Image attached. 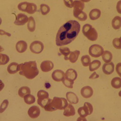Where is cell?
I'll list each match as a JSON object with an SVG mask.
<instances>
[{
  "mask_svg": "<svg viewBox=\"0 0 121 121\" xmlns=\"http://www.w3.org/2000/svg\"><path fill=\"white\" fill-rule=\"evenodd\" d=\"M80 30V24L76 20H70L60 28L56 38L58 47L69 44L77 37Z\"/></svg>",
  "mask_w": 121,
  "mask_h": 121,
  "instance_id": "6da1fadb",
  "label": "cell"
},
{
  "mask_svg": "<svg viewBox=\"0 0 121 121\" xmlns=\"http://www.w3.org/2000/svg\"><path fill=\"white\" fill-rule=\"evenodd\" d=\"M19 74L28 79L31 80L39 74V70L35 61H29L22 63L19 65Z\"/></svg>",
  "mask_w": 121,
  "mask_h": 121,
  "instance_id": "7a4b0ae2",
  "label": "cell"
},
{
  "mask_svg": "<svg viewBox=\"0 0 121 121\" xmlns=\"http://www.w3.org/2000/svg\"><path fill=\"white\" fill-rule=\"evenodd\" d=\"M68 105V101L65 98L54 97L53 99L49 98L43 108L47 112H54L57 109L63 110Z\"/></svg>",
  "mask_w": 121,
  "mask_h": 121,
  "instance_id": "3957f363",
  "label": "cell"
},
{
  "mask_svg": "<svg viewBox=\"0 0 121 121\" xmlns=\"http://www.w3.org/2000/svg\"><path fill=\"white\" fill-rule=\"evenodd\" d=\"M82 32L89 40L95 41L98 38V33L96 29L89 24H86L83 26Z\"/></svg>",
  "mask_w": 121,
  "mask_h": 121,
  "instance_id": "277c9868",
  "label": "cell"
},
{
  "mask_svg": "<svg viewBox=\"0 0 121 121\" xmlns=\"http://www.w3.org/2000/svg\"><path fill=\"white\" fill-rule=\"evenodd\" d=\"M18 8L19 10L26 12L29 14H35L37 11V6L35 4L27 2L19 4Z\"/></svg>",
  "mask_w": 121,
  "mask_h": 121,
  "instance_id": "5b68a950",
  "label": "cell"
},
{
  "mask_svg": "<svg viewBox=\"0 0 121 121\" xmlns=\"http://www.w3.org/2000/svg\"><path fill=\"white\" fill-rule=\"evenodd\" d=\"M104 52V48L99 44H93L89 49V55L93 58H99L103 55Z\"/></svg>",
  "mask_w": 121,
  "mask_h": 121,
  "instance_id": "8992f818",
  "label": "cell"
},
{
  "mask_svg": "<svg viewBox=\"0 0 121 121\" xmlns=\"http://www.w3.org/2000/svg\"><path fill=\"white\" fill-rule=\"evenodd\" d=\"M44 49V45L40 41H35L30 45V50L34 54H39Z\"/></svg>",
  "mask_w": 121,
  "mask_h": 121,
  "instance_id": "52a82bcc",
  "label": "cell"
},
{
  "mask_svg": "<svg viewBox=\"0 0 121 121\" xmlns=\"http://www.w3.org/2000/svg\"><path fill=\"white\" fill-rule=\"evenodd\" d=\"M29 18L27 15L24 14L19 13L16 16V20L14 22V24L18 26L25 25L28 21Z\"/></svg>",
  "mask_w": 121,
  "mask_h": 121,
  "instance_id": "ba28073f",
  "label": "cell"
},
{
  "mask_svg": "<svg viewBox=\"0 0 121 121\" xmlns=\"http://www.w3.org/2000/svg\"><path fill=\"white\" fill-rule=\"evenodd\" d=\"M54 65L51 60H44L40 64V69L43 72H48L54 68Z\"/></svg>",
  "mask_w": 121,
  "mask_h": 121,
  "instance_id": "9c48e42d",
  "label": "cell"
},
{
  "mask_svg": "<svg viewBox=\"0 0 121 121\" xmlns=\"http://www.w3.org/2000/svg\"><path fill=\"white\" fill-rule=\"evenodd\" d=\"M40 113V110L39 107L36 105L30 107L28 111V115L32 119H36Z\"/></svg>",
  "mask_w": 121,
  "mask_h": 121,
  "instance_id": "30bf717a",
  "label": "cell"
},
{
  "mask_svg": "<svg viewBox=\"0 0 121 121\" xmlns=\"http://www.w3.org/2000/svg\"><path fill=\"white\" fill-rule=\"evenodd\" d=\"M64 77H65V73L60 70H56L52 74V79L56 82L62 81Z\"/></svg>",
  "mask_w": 121,
  "mask_h": 121,
  "instance_id": "8fae6325",
  "label": "cell"
},
{
  "mask_svg": "<svg viewBox=\"0 0 121 121\" xmlns=\"http://www.w3.org/2000/svg\"><path fill=\"white\" fill-rule=\"evenodd\" d=\"M93 94V89L89 86L83 87L81 90V95L85 98H89L91 97Z\"/></svg>",
  "mask_w": 121,
  "mask_h": 121,
  "instance_id": "7c38bea8",
  "label": "cell"
},
{
  "mask_svg": "<svg viewBox=\"0 0 121 121\" xmlns=\"http://www.w3.org/2000/svg\"><path fill=\"white\" fill-rule=\"evenodd\" d=\"M115 70L114 64L112 62L104 64L103 66V72L107 75L112 74Z\"/></svg>",
  "mask_w": 121,
  "mask_h": 121,
  "instance_id": "4fadbf2b",
  "label": "cell"
},
{
  "mask_svg": "<svg viewBox=\"0 0 121 121\" xmlns=\"http://www.w3.org/2000/svg\"><path fill=\"white\" fill-rule=\"evenodd\" d=\"M19 65L20 64H18L17 63H11L7 67V71L10 74H14L16 73L20 70Z\"/></svg>",
  "mask_w": 121,
  "mask_h": 121,
  "instance_id": "5bb4252c",
  "label": "cell"
},
{
  "mask_svg": "<svg viewBox=\"0 0 121 121\" xmlns=\"http://www.w3.org/2000/svg\"><path fill=\"white\" fill-rule=\"evenodd\" d=\"M67 100L71 104H77L79 102V98L76 94L73 92H68L66 93Z\"/></svg>",
  "mask_w": 121,
  "mask_h": 121,
  "instance_id": "9a60e30c",
  "label": "cell"
},
{
  "mask_svg": "<svg viewBox=\"0 0 121 121\" xmlns=\"http://www.w3.org/2000/svg\"><path fill=\"white\" fill-rule=\"evenodd\" d=\"M16 48L18 52L23 53L27 50V44L24 40H20L17 43Z\"/></svg>",
  "mask_w": 121,
  "mask_h": 121,
  "instance_id": "2e32d148",
  "label": "cell"
},
{
  "mask_svg": "<svg viewBox=\"0 0 121 121\" xmlns=\"http://www.w3.org/2000/svg\"><path fill=\"white\" fill-rule=\"evenodd\" d=\"M77 73L76 70L73 69H69L67 70L65 74V77L72 81H75L77 78Z\"/></svg>",
  "mask_w": 121,
  "mask_h": 121,
  "instance_id": "e0dca14e",
  "label": "cell"
},
{
  "mask_svg": "<svg viewBox=\"0 0 121 121\" xmlns=\"http://www.w3.org/2000/svg\"><path fill=\"white\" fill-rule=\"evenodd\" d=\"M63 115L66 117L74 116L75 115V109L73 105L71 104H68L67 107L64 109Z\"/></svg>",
  "mask_w": 121,
  "mask_h": 121,
  "instance_id": "ac0fdd59",
  "label": "cell"
},
{
  "mask_svg": "<svg viewBox=\"0 0 121 121\" xmlns=\"http://www.w3.org/2000/svg\"><path fill=\"white\" fill-rule=\"evenodd\" d=\"M84 1H74L73 3V12H80L83 11L84 8Z\"/></svg>",
  "mask_w": 121,
  "mask_h": 121,
  "instance_id": "d6986e66",
  "label": "cell"
},
{
  "mask_svg": "<svg viewBox=\"0 0 121 121\" xmlns=\"http://www.w3.org/2000/svg\"><path fill=\"white\" fill-rule=\"evenodd\" d=\"M80 54V52L78 50L75 51L74 52H71L69 56L68 60H70L71 63H75L78 60Z\"/></svg>",
  "mask_w": 121,
  "mask_h": 121,
  "instance_id": "ffe728a7",
  "label": "cell"
},
{
  "mask_svg": "<svg viewBox=\"0 0 121 121\" xmlns=\"http://www.w3.org/2000/svg\"><path fill=\"white\" fill-rule=\"evenodd\" d=\"M101 15V11L97 9H94L89 13V17L91 20H95L99 18Z\"/></svg>",
  "mask_w": 121,
  "mask_h": 121,
  "instance_id": "44dd1931",
  "label": "cell"
},
{
  "mask_svg": "<svg viewBox=\"0 0 121 121\" xmlns=\"http://www.w3.org/2000/svg\"><path fill=\"white\" fill-rule=\"evenodd\" d=\"M74 16L76 18L79 20L81 21H86L87 19V15L86 13L83 11L80 12H73Z\"/></svg>",
  "mask_w": 121,
  "mask_h": 121,
  "instance_id": "7402d4cb",
  "label": "cell"
},
{
  "mask_svg": "<svg viewBox=\"0 0 121 121\" xmlns=\"http://www.w3.org/2000/svg\"><path fill=\"white\" fill-rule=\"evenodd\" d=\"M112 25L114 29H119L121 27V18L118 16H116L112 20Z\"/></svg>",
  "mask_w": 121,
  "mask_h": 121,
  "instance_id": "603a6c76",
  "label": "cell"
},
{
  "mask_svg": "<svg viewBox=\"0 0 121 121\" xmlns=\"http://www.w3.org/2000/svg\"><path fill=\"white\" fill-rule=\"evenodd\" d=\"M31 92L30 89L27 86H22L18 90V95L21 97H24L26 95Z\"/></svg>",
  "mask_w": 121,
  "mask_h": 121,
  "instance_id": "cb8c5ba5",
  "label": "cell"
},
{
  "mask_svg": "<svg viewBox=\"0 0 121 121\" xmlns=\"http://www.w3.org/2000/svg\"><path fill=\"white\" fill-rule=\"evenodd\" d=\"M35 19L33 17H30L29 18L28 23H27V28L30 32H33L35 31Z\"/></svg>",
  "mask_w": 121,
  "mask_h": 121,
  "instance_id": "d4e9b609",
  "label": "cell"
},
{
  "mask_svg": "<svg viewBox=\"0 0 121 121\" xmlns=\"http://www.w3.org/2000/svg\"><path fill=\"white\" fill-rule=\"evenodd\" d=\"M102 58L105 63H110L112 59V52L108 51H104L103 54V56H102Z\"/></svg>",
  "mask_w": 121,
  "mask_h": 121,
  "instance_id": "484cf974",
  "label": "cell"
},
{
  "mask_svg": "<svg viewBox=\"0 0 121 121\" xmlns=\"http://www.w3.org/2000/svg\"><path fill=\"white\" fill-rule=\"evenodd\" d=\"M101 65V62L99 60H94L90 63L89 65V70L91 72H93L97 70Z\"/></svg>",
  "mask_w": 121,
  "mask_h": 121,
  "instance_id": "4316f807",
  "label": "cell"
},
{
  "mask_svg": "<svg viewBox=\"0 0 121 121\" xmlns=\"http://www.w3.org/2000/svg\"><path fill=\"white\" fill-rule=\"evenodd\" d=\"M111 85L113 88L119 89L121 87V79L120 77L113 78L111 81Z\"/></svg>",
  "mask_w": 121,
  "mask_h": 121,
  "instance_id": "83f0119b",
  "label": "cell"
},
{
  "mask_svg": "<svg viewBox=\"0 0 121 121\" xmlns=\"http://www.w3.org/2000/svg\"><path fill=\"white\" fill-rule=\"evenodd\" d=\"M59 51L60 54L64 56V59L65 60H68V57L71 53L70 48L67 47L60 48H59Z\"/></svg>",
  "mask_w": 121,
  "mask_h": 121,
  "instance_id": "f1b7e54d",
  "label": "cell"
},
{
  "mask_svg": "<svg viewBox=\"0 0 121 121\" xmlns=\"http://www.w3.org/2000/svg\"><path fill=\"white\" fill-rule=\"evenodd\" d=\"M23 98L25 103L28 105L32 104L35 102V97L30 94H27Z\"/></svg>",
  "mask_w": 121,
  "mask_h": 121,
  "instance_id": "f546056e",
  "label": "cell"
},
{
  "mask_svg": "<svg viewBox=\"0 0 121 121\" xmlns=\"http://www.w3.org/2000/svg\"><path fill=\"white\" fill-rule=\"evenodd\" d=\"M83 107L87 116L91 115L92 113L93 110V107L90 103H87V102L85 103L84 104V106Z\"/></svg>",
  "mask_w": 121,
  "mask_h": 121,
  "instance_id": "4dcf8cb0",
  "label": "cell"
},
{
  "mask_svg": "<svg viewBox=\"0 0 121 121\" xmlns=\"http://www.w3.org/2000/svg\"><path fill=\"white\" fill-rule=\"evenodd\" d=\"M37 95L38 97V100L43 99H45V98H49L48 93L43 90H40L39 91V92H37Z\"/></svg>",
  "mask_w": 121,
  "mask_h": 121,
  "instance_id": "1f68e13d",
  "label": "cell"
},
{
  "mask_svg": "<svg viewBox=\"0 0 121 121\" xmlns=\"http://www.w3.org/2000/svg\"><path fill=\"white\" fill-rule=\"evenodd\" d=\"M81 60L82 64L84 67L89 66L91 63V59L88 55L83 56L81 59Z\"/></svg>",
  "mask_w": 121,
  "mask_h": 121,
  "instance_id": "d6a6232c",
  "label": "cell"
},
{
  "mask_svg": "<svg viewBox=\"0 0 121 121\" xmlns=\"http://www.w3.org/2000/svg\"><path fill=\"white\" fill-rule=\"evenodd\" d=\"M10 58L8 56L5 54H0V64L1 65H4L9 62Z\"/></svg>",
  "mask_w": 121,
  "mask_h": 121,
  "instance_id": "836d02e7",
  "label": "cell"
},
{
  "mask_svg": "<svg viewBox=\"0 0 121 121\" xmlns=\"http://www.w3.org/2000/svg\"><path fill=\"white\" fill-rule=\"evenodd\" d=\"M40 11L43 15H46L50 11V7L46 4H42L40 6Z\"/></svg>",
  "mask_w": 121,
  "mask_h": 121,
  "instance_id": "e575fe53",
  "label": "cell"
},
{
  "mask_svg": "<svg viewBox=\"0 0 121 121\" xmlns=\"http://www.w3.org/2000/svg\"><path fill=\"white\" fill-rule=\"evenodd\" d=\"M62 82L64 84V85H65L67 87L69 88H73V84L74 81H72L71 80H69V79H67L65 77H64V79L62 80Z\"/></svg>",
  "mask_w": 121,
  "mask_h": 121,
  "instance_id": "d590c367",
  "label": "cell"
},
{
  "mask_svg": "<svg viewBox=\"0 0 121 121\" xmlns=\"http://www.w3.org/2000/svg\"><path fill=\"white\" fill-rule=\"evenodd\" d=\"M9 105V101L7 99H5L4 100L2 103L1 104V107H0V112L3 113L4 112L7 108L8 107Z\"/></svg>",
  "mask_w": 121,
  "mask_h": 121,
  "instance_id": "8d00e7d4",
  "label": "cell"
},
{
  "mask_svg": "<svg viewBox=\"0 0 121 121\" xmlns=\"http://www.w3.org/2000/svg\"><path fill=\"white\" fill-rule=\"evenodd\" d=\"M112 44L117 49H120L121 48V45L120 43V38H115V39H113L112 41Z\"/></svg>",
  "mask_w": 121,
  "mask_h": 121,
  "instance_id": "74e56055",
  "label": "cell"
},
{
  "mask_svg": "<svg viewBox=\"0 0 121 121\" xmlns=\"http://www.w3.org/2000/svg\"><path fill=\"white\" fill-rule=\"evenodd\" d=\"M78 113L80 116V117H82V118H85L86 116H87V114L86 113L83 107H80L78 109Z\"/></svg>",
  "mask_w": 121,
  "mask_h": 121,
  "instance_id": "f35d334b",
  "label": "cell"
},
{
  "mask_svg": "<svg viewBox=\"0 0 121 121\" xmlns=\"http://www.w3.org/2000/svg\"><path fill=\"white\" fill-rule=\"evenodd\" d=\"M64 3L67 7L71 8L73 7V1H70V0H69V1H66V0H64Z\"/></svg>",
  "mask_w": 121,
  "mask_h": 121,
  "instance_id": "ab89813d",
  "label": "cell"
},
{
  "mask_svg": "<svg viewBox=\"0 0 121 121\" xmlns=\"http://www.w3.org/2000/svg\"><path fill=\"white\" fill-rule=\"evenodd\" d=\"M121 63H118L117 65V66H116V69L117 72L118 73V75H119V76H120V77H121Z\"/></svg>",
  "mask_w": 121,
  "mask_h": 121,
  "instance_id": "60d3db41",
  "label": "cell"
},
{
  "mask_svg": "<svg viewBox=\"0 0 121 121\" xmlns=\"http://www.w3.org/2000/svg\"><path fill=\"white\" fill-rule=\"evenodd\" d=\"M98 77H99V75L97 74L95 72H93V74H92L89 77V79H96Z\"/></svg>",
  "mask_w": 121,
  "mask_h": 121,
  "instance_id": "b9f144b4",
  "label": "cell"
},
{
  "mask_svg": "<svg viewBox=\"0 0 121 121\" xmlns=\"http://www.w3.org/2000/svg\"><path fill=\"white\" fill-rule=\"evenodd\" d=\"M121 3V1H119L118 3V4H117V10H118V12L121 14V11H120V3Z\"/></svg>",
  "mask_w": 121,
  "mask_h": 121,
  "instance_id": "7bdbcfd3",
  "label": "cell"
}]
</instances>
